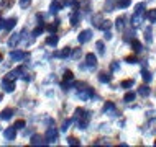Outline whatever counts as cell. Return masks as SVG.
<instances>
[{
	"instance_id": "cell-35",
	"label": "cell",
	"mask_w": 156,
	"mask_h": 147,
	"mask_svg": "<svg viewBox=\"0 0 156 147\" xmlns=\"http://www.w3.org/2000/svg\"><path fill=\"white\" fill-rule=\"evenodd\" d=\"M67 144H69V145H79L81 142L76 139V137H69V139H67Z\"/></svg>"
},
{
	"instance_id": "cell-22",
	"label": "cell",
	"mask_w": 156,
	"mask_h": 147,
	"mask_svg": "<svg viewBox=\"0 0 156 147\" xmlns=\"http://www.w3.org/2000/svg\"><path fill=\"white\" fill-rule=\"evenodd\" d=\"M141 77H143V80H145V83H150L151 79H153V75H151L146 69H143V70H141Z\"/></svg>"
},
{
	"instance_id": "cell-44",
	"label": "cell",
	"mask_w": 156,
	"mask_h": 147,
	"mask_svg": "<svg viewBox=\"0 0 156 147\" xmlns=\"http://www.w3.org/2000/svg\"><path fill=\"white\" fill-rule=\"evenodd\" d=\"M48 29H49V31H51V33H54V31H56V29H58V22L54 23V25H49V26H48Z\"/></svg>"
},
{
	"instance_id": "cell-33",
	"label": "cell",
	"mask_w": 156,
	"mask_h": 147,
	"mask_svg": "<svg viewBox=\"0 0 156 147\" xmlns=\"http://www.w3.org/2000/svg\"><path fill=\"white\" fill-rule=\"evenodd\" d=\"M105 12H113V0H107V5H105Z\"/></svg>"
},
{
	"instance_id": "cell-42",
	"label": "cell",
	"mask_w": 156,
	"mask_h": 147,
	"mask_svg": "<svg viewBox=\"0 0 156 147\" xmlns=\"http://www.w3.org/2000/svg\"><path fill=\"white\" fill-rule=\"evenodd\" d=\"M15 128H16V129H22V128H25V121H23V119H18V121L15 123Z\"/></svg>"
},
{
	"instance_id": "cell-41",
	"label": "cell",
	"mask_w": 156,
	"mask_h": 147,
	"mask_svg": "<svg viewBox=\"0 0 156 147\" xmlns=\"http://www.w3.org/2000/svg\"><path fill=\"white\" fill-rule=\"evenodd\" d=\"M30 3H31V0H20V7H22V8L30 7Z\"/></svg>"
},
{
	"instance_id": "cell-15",
	"label": "cell",
	"mask_w": 156,
	"mask_h": 147,
	"mask_svg": "<svg viewBox=\"0 0 156 147\" xmlns=\"http://www.w3.org/2000/svg\"><path fill=\"white\" fill-rule=\"evenodd\" d=\"M62 7H64V2H61V0H54V2H51V12H59L62 10Z\"/></svg>"
},
{
	"instance_id": "cell-31",
	"label": "cell",
	"mask_w": 156,
	"mask_h": 147,
	"mask_svg": "<svg viewBox=\"0 0 156 147\" xmlns=\"http://www.w3.org/2000/svg\"><path fill=\"white\" fill-rule=\"evenodd\" d=\"M16 22H18V20H16L15 16H13V18H10V20H7V23H5V29H12V28H13L15 25H16Z\"/></svg>"
},
{
	"instance_id": "cell-28",
	"label": "cell",
	"mask_w": 156,
	"mask_h": 147,
	"mask_svg": "<svg viewBox=\"0 0 156 147\" xmlns=\"http://www.w3.org/2000/svg\"><path fill=\"white\" fill-rule=\"evenodd\" d=\"M92 22H94V25L97 28H100V25L104 23V20H102V15H94L92 16Z\"/></svg>"
},
{
	"instance_id": "cell-34",
	"label": "cell",
	"mask_w": 156,
	"mask_h": 147,
	"mask_svg": "<svg viewBox=\"0 0 156 147\" xmlns=\"http://www.w3.org/2000/svg\"><path fill=\"white\" fill-rule=\"evenodd\" d=\"M71 123H73V119H66L64 123H62V131H67V129H69V126H71Z\"/></svg>"
},
{
	"instance_id": "cell-43",
	"label": "cell",
	"mask_w": 156,
	"mask_h": 147,
	"mask_svg": "<svg viewBox=\"0 0 156 147\" xmlns=\"http://www.w3.org/2000/svg\"><path fill=\"white\" fill-rule=\"evenodd\" d=\"M108 28H110V22H104L102 25H100V29H105V31H107Z\"/></svg>"
},
{
	"instance_id": "cell-5",
	"label": "cell",
	"mask_w": 156,
	"mask_h": 147,
	"mask_svg": "<svg viewBox=\"0 0 156 147\" xmlns=\"http://www.w3.org/2000/svg\"><path fill=\"white\" fill-rule=\"evenodd\" d=\"M102 111L105 113V115L115 116V115H117V106H115V103H113V102H105L104 108H102Z\"/></svg>"
},
{
	"instance_id": "cell-45",
	"label": "cell",
	"mask_w": 156,
	"mask_h": 147,
	"mask_svg": "<svg viewBox=\"0 0 156 147\" xmlns=\"http://www.w3.org/2000/svg\"><path fill=\"white\" fill-rule=\"evenodd\" d=\"M5 20H3V18H0V29H3V28H5Z\"/></svg>"
},
{
	"instance_id": "cell-14",
	"label": "cell",
	"mask_w": 156,
	"mask_h": 147,
	"mask_svg": "<svg viewBox=\"0 0 156 147\" xmlns=\"http://www.w3.org/2000/svg\"><path fill=\"white\" fill-rule=\"evenodd\" d=\"M12 116H13V110H12V108H5V110L0 113V118H2L3 121H8Z\"/></svg>"
},
{
	"instance_id": "cell-24",
	"label": "cell",
	"mask_w": 156,
	"mask_h": 147,
	"mask_svg": "<svg viewBox=\"0 0 156 147\" xmlns=\"http://www.w3.org/2000/svg\"><path fill=\"white\" fill-rule=\"evenodd\" d=\"M99 80L108 83V82L112 80V75H110V74H105V72H100V74H99Z\"/></svg>"
},
{
	"instance_id": "cell-19",
	"label": "cell",
	"mask_w": 156,
	"mask_h": 147,
	"mask_svg": "<svg viewBox=\"0 0 156 147\" xmlns=\"http://www.w3.org/2000/svg\"><path fill=\"white\" fill-rule=\"evenodd\" d=\"M95 49H97V52H99V56H105V44H104V41H97V43H95Z\"/></svg>"
},
{
	"instance_id": "cell-8",
	"label": "cell",
	"mask_w": 156,
	"mask_h": 147,
	"mask_svg": "<svg viewBox=\"0 0 156 147\" xmlns=\"http://www.w3.org/2000/svg\"><path fill=\"white\" fill-rule=\"evenodd\" d=\"M3 137H5L7 141H13L15 137H16V128H15V126L7 128L5 131H3Z\"/></svg>"
},
{
	"instance_id": "cell-37",
	"label": "cell",
	"mask_w": 156,
	"mask_h": 147,
	"mask_svg": "<svg viewBox=\"0 0 156 147\" xmlns=\"http://www.w3.org/2000/svg\"><path fill=\"white\" fill-rule=\"evenodd\" d=\"M126 62H128V64H136L138 59H136V56H128L126 57Z\"/></svg>"
},
{
	"instance_id": "cell-16",
	"label": "cell",
	"mask_w": 156,
	"mask_h": 147,
	"mask_svg": "<svg viewBox=\"0 0 156 147\" xmlns=\"http://www.w3.org/2000/svg\"><path fill=\"white\" fill-rule=\"evenodd\" d=\"M71 52H73V49H71V48H64L62 51L56 52L54 56H56V57H59V59H64V57H69V56H71Z\"/></svg>"
},
{
	"instance_id": "cell-7",
	"label": "cell",
	"mask_w": 156,
	"mask_h": 147,
	"mask_svg": "<svg viewBox=\"0 0 156 147\" xmlns=\"http://www.w3.org/2000/svg\"><path fill=\"white\" fill-rule=\"evenodd\" d=\"M2 88L5 92H8V93H12V92L15 90V80H10V79H3L2 80Z\"/></svg>"
},
{
	"instance_id": "cell-6",
	"label": "cell",
	"mask_w": 156,
	"mask_h": 147,
	"mask_svg": "<svg viewBox=\"0 0 156 147\" xmlns=\"http://www.w3.org/2000/svg\"><path fill=\"white\" fill-rule=\"evenodd\" d=\"M77 39H79V43H81V44L89 43V41L92 39V29H84V31H81Z\"/></svg>"
},
{
	"instance_id": "cell-32",
	"label": "cell",
	"mask_w": 156,
	"mask_h": 147,
	"mask_svg": "<svg viewBox=\"0 0 156 147\" xmlns=\"http://www.w3.org/2000/svg\"><path fill=\"white\" fill-rule=\"evenodd\" d=\"M64 5L66 7H79L77 0H64Z\"/></svg>"
},
{
	"instance_id": "cell-25",
	"label": "cell",
	"mask_w": 156,
	"mask_h": 147,
	"mask_svg": "<svg viewBox=\"0 0 156 147\" xmlns=\"http://www.w3.org/2000/svg\"><path fill=\"white\" fill-rule=\"evenodd\" d=\"M132 48H133L135 52H140L141 49H143V46H141V43L138 39H132Z\"/></svg>"
},
{
	"instance_id": "cell-23",
	"label": "cell",
	"mask_w": 156,
	"mask_h": 147,
	"mask_svg": "<svg viewBox=\"0 0 156 147\" xmlns=\"http://www.w3.org/2000/svg\"><path fill=\"white\" fill-rule=\"evenodd\" d=\"M43 31H44V25H43V23H40V25H38V26L35 28V31L31 33V36H33V38H36V36H40Z\"/></svg>"
},
{
	"instance_id": "cell-10",
	"label": "cell",
	"mask_w": 156,
	"mask_h": 147,
	"mask_svg": "<svg viewBox=\"0 0 156 147\" xmlns=\"http://www.w3.org/2000/svg\"><path fill=\"white\" fill-rule=\"evenodd\" d=\"M86 64H87V67H89V69H95V65H97V57H95V54H92V52L86 54Z\"/></svg>"
},
{
	"instance_id": "cell-38",
	"label": "cell",
	"mask_w": 156,
	"mask_h": 147,
	"mask_svg": "<svg viewBox=\"0 0 156 147\" xmlns=\"http://www.w3.org/2000/svg\"><path fill=\"white\" fill-rule=\"evenodd\" d=\"M73 79H74L73 72H71V70H66L64 72V80H73Z\"/></svg>"
},
{
	"instance_id": "cell-39",
	"label": "cell",
	"mask_w": 156,
	"mask_h": 147,
	"mask_svg": "<svg viewBox=\"0 0 156 147\" xmlns=\"http://www.w3.org/2000/svg\"><path fill=\"white\" fill-rule=\"evenodd\" d=\"M120 69V64H119V62H112V65H110V70H112V72H117V70H119Z\"/></svg>"
},
{
	"instance_id": "cell-30",
	"label": "cell",
	"mask_w": 156,
	"mask_h": 147,
	"mask_svg": "<svg viewBox=\"0 0 156 147\" xmlns=\"http://www.w3.org/2000/svg\"><path fill=\"white\" fill-rule=\"evenodd\" d=\"M133 100H135V93H133V92H126L125 96H123V102L125 103H132Z\"/></svg>"
},
{
	"instance_id": "cell-3",
	"label": "cell",
	"mask_w": 156,
	"mask_h": 147,
	"mask_svg": "<svg viewBox=\"0 0 156 147\" xmlns=\"http://www.w3.org/2000/svg\"><path fill=\"white\" fill-rule=\"evenodd\" d=\"M56 141H58V129L54 128V124H53V126H49L48 131L44 134V142L46 144H53V142H56Z\"/></svg>"
},
{
	"instance_id": "cell-4",
	"label": "cell",
	"mask_w": 156,
	"mask_h": 147,
	"mask_svg": "<svg viewBox=\"0 0 156 147\" xmlns=\"http://www.w3.org/2000/svg\"><path fill=\"white\" fill-rule=\"evenodd\" d=\"M77 96L81 100H84V102H87V100H90L92 96H94V90H92V88H79L77 90Z\"/></svg>"
},
{
	"instance_id": "cell-36",
	"label": "cell",
	"mask_w": 156,
	"mask_h": 147,
	"mask_svg": "<svg viewBox=\"0 0 156 147\" xmlns=\"http://www.w3.org/2000/svg\"><path fill=\"white\" fill-rule=\"evenodd\" d=\"M146 43H148V44H151V41H153V39H151V28H146Z\"/></svg>"
},
{
	"instance_id": "cell-9",
	"label": "cell",
	"mask_w": 156,
	"mask_h": 147,
	"mask_svg": "<svg viewBox=\"0 0 156 147\" xmlns=\"http://www.w3.org/2000/svg\"><path fill=\"white\" fill-rule=\"evenodd\" d=\"M22 74H25V67H16L15 70H12V72L7 74V79H10V80H15V79H18Z\"/></svg>"
},
{
	"instance_id": "cell-47",
	"label": "cell",
	"mask_w": 156,
	"mask_h": 147,
	"mask_svg": "<svg viewBox=\"0 0 156 147\" xmlns=\"http://www.w3.org/2000/svg\"><path fill=\"white\" fill-rule=\"evenodd\" d=\"M2 98H3V96H2V93H0V102H2Z\"/></svg>"
},
{
	"instance_id": "cell-20",
	"label": "cell",
	"mask_w": 156,
	"mask_h": 147,
	"mask_svg": "<svg viewBox=\"0 0 156 147\" xmlns=\"http://www.w3.org/2000/svg\"><path fill=\"white\" fill-rule=\"evenodd\" d=\"M150 93H151L150 87H148V85H145V83H143V85L138 88V95H141V96H148Z\"/></svg>"
},
{
	"instance_id": "cell-18",
	"label": "cell",
	"mask_w": 156,
	"mask_h": 147,
	"mask_svg": "<svg viewBox=\"0 0 156 147\" xmlns=\"http://www.w3.org/2000/svg\"><path fill=\"white\" fill-rule=\"evenodd\" d=\"M125 16H119V18H117V22H115V28L119 29V31H123L125 29Z\"/></svg>"
},
{
	"instance_id": "cell-40",
	"label": "cell",
	"mask_w": 156,
	"mask_h": 147,
	"mask_svg": "<svg viewBox=\"0 0 156 147\" xmlns=\"http://www.w3.org/2000/svg\"><path fill=\"white\" fill-rule=\"evenodd\" d=\"M71 56H73V59H79L81 57V49H74V51L71 52Z\"/></svg>"
},
{
	"instance_id": "cell-29",
	"label": "cell",
	"mask_w": 156,
	"mask_h": 147,
	"mask_svg": "<svg viewBox=\"0 0 156 147\" xmlns=\"http://www.w3.org/2000/svg\"><path fill=\"white\" fill-rule=\"evenodd\" d=\"M132 0H117V7L119 8H128Z\"/></svg>"
},
{
	"instance_id": "cell-50",
	"label": "cell",
	"mask_w": 156,
	"mask_h": 147,
	"mask_svg": "<svg viewBox=\"0 0 156 147\" xmlns=\"http://www.w3.org/2000/svg\"><path fill=\"white\" fill-rule=\"evenodd\" d=\"M0 2H2V0H0Z\"/></svg>"
},
{
	"instance_id": "cell-27",
	"label": "cell",
	"mask_w": 156,
	"mask_h": 147,
	"mask_svg": "<svg viewBox=\"0 0 156 147\" xmlns=\"http://www.w3.org/2000/svg\"><path fill=\"white\" fill-rule=\"evenodd\" d=\"M146 18H148L150 23H154L156 22V8H153V10H150L148 13H146Z\"/></svg>"
},
{
	"instance_id": "cell-2",
	"label": "cell",
	"mask_w": 156,
	"mask_h": 147,
	"mask_svg": "<svg viewBox=\"0 0 156 147\" xmlns=\"http://www.w3.org/2000/svg\"><path fill=\"white\" fill-rule=\"evenodd\" d=\"M145 10H146V3L140 2L136 7H135V12L132 15V25L133 28H138L143 22V18H145Z\"/></svg>"
},
{
	"instance_id": "cell-17",
	"label": "cell",
	"mask_w": 156,
	"mask_h": 147,
	"mask_svg": "<svg viewBox=\"0 0 156 147\" xmlns=\"http://www.w3.org/2000/svg\"><path fill=\"white\" fill-rule=\"evenodd\" d=\"M31 145H41V144H46V142L43 141V137L38 136V134H35V136H31V141H30Z\"/></svg>"
},
{
	"instance_id": "cell-49",
	"label": "cell",
	"mask_w": 156,
	"mask_h": 147,
	"mask_svg": "<svg viewBox=\"0 0 156 147\" xmlns=\"http://www.w3.org/2000/svg\"><path fill=\"white\" fill-rule=\"evenodd\" d=\"M154 145H156V141H154Z\"/></svg>"
},
{
	"instance_id": "cell-48",
	"label": "cell",
	"mask_w": 156,
	"mask_h": 147,
	"mask_svg": "<svg viewBox=\"0 0 156 147\" xmlns=\"http://www.w3.org/2000/svg\"><path fill=\"white\" fill-rule=\"evenodd\" d=\"M0 62H2V54H0Z\"/></svg>"
},
{
	"instance_id": "cell-21",
	"label": "cell",
	"mask_w": 156,
	"mask_h": 147,
	"mask_svg": "<svg viewBox=\"0 0 156 147\" xmlns=\"http://www.w3.org/2000/svg\"><path fill=\"white\" fill-rule=\"evenodd\" d=\"M58 41H59V39H58V36L54 35V33H53L51 36H48V38H46V44H48V46H53V48L58 44Z\"/></svg>"
},
{
	"instance_id": "cell-46",
	"label": "cell",
	"mask_w": 156,
	"mask_h": 147,
	"mask_svg": "<svg viewBox=\"0 0 156 147\" xmlns=\"http://www.w3.org/2000/svg\"><path fill=\"white\" fill-rule=\"evenodd\" d=\"M110 38H112V35H110V31L107 29V31H105V39H110Z\"/></svg>"
},
{
	"instance_id": "cell-13",
	"label": "cell",
	"mask_w": 156,
	"mask_h": 147,
	"mask_svg": "<svg viewBox=\"0 0 156 147\" xmlns=\"http://www.w3.org/2000/svg\"><path fill=\"white\" fill-rule=\"evenodd\" d=\"M79 18H81V15H79V10L77 7L73 10V13H71V23H73V26H76V25L79 23Z\"/></svg>"
},
{
	"instance_id": "cell-11",
	"label": "cell",
	"mask_w": 156,
	"mask_h": 147,
	"mask_svg": "<svg viewBox=\"0 0 156 147\" xmlns=\"http://www.w3.org/2000/svg\"><path fill=\"white\" fill-rule=\"evenodd\" d=\"M20 39H22V33H13V35L10 36V39H8V46H10V48H15Z\"/></svg>"
},
{
	"instance_id": "cell-1",
	"label": "cell",
	"mask_w": 156,
	"mask_h": 147,
	"mask_svg": "<svg viewBox=\"0 0 156 147\" xmlns=\"http://www.w3.org/2000/svg\"><path fill=\"white\" fill-rule=\"evenodd\" d=\"M73 121H76L77 129H86L89 126V121H90V113L87 110H84V108H77Z\"/></svg>"
},
{
	"instance_id": "cell-12",
	"label": "cell",
	"mask_w": 156,
	"mask_h": 147,
	"mask_svg": "<svg viewBox=\"0 0 156 147\" xmlns=\"http://www.w3.org/2000/svg\"><path fill=\"white\" fill-rule=\"evenodd\" d=\"M10 59L13 62H18V61H22V59H25V52L23 51H12L10 52Z\"/></svg>"
},
{
	"instance_id": "cell-26",
	"label": "cell",
	"mask_w": 156,
	"mask_h": 147,
	"mask_svg": "<svg viewBox=\"0 0 156 147\" xmlns=\"http://www.w3.org/2000/svg\"><path fill=\"white\" fill-rule=\"evenodd\" d=\"M133 85H135V80H133V79H126V80H123V82L120 83L122 88H132Z\"/></svg>"
}]
</instances>
